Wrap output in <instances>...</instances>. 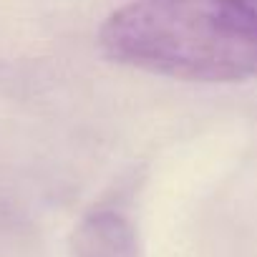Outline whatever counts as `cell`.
<instances>
[{"instance_id": "obj_1", "label": "cell", "mask_w": 257, "mask_h": 257, "mask_svg": "<svg viewBox=\"0 0 257 257\" xmlns=\"http://www.w3.org/2000/svg\"><path fill=\"white\" fill-rule=\"evenodd\" d=\"M118 66L192 83L257 78V0H132L98 31Z\"/></svg>"}, {"instance_id": "obj_2", "label": "cell", "mask_w": 257, "mask_h": 257, "mask_svg": "<svg viewBox=\"0 0 257 257\" xmlns=\"http://www.w3.org/2000/svg\"><path fill=\"white\" fill-rule=\"evenodd\" d=\"M71 257H139L134 222L116 207H98L76 227Z\"/></svg>"}]
</instances>
